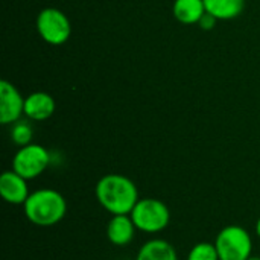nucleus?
Listing matches in <instances>:
<instances>
[{
	"mask_svg": "<svg viewBox=\"0 0 260 260\" xmlns=\"http://www.w3.org/2000/svg\"><path fill=\"white\" fill-rule=\"evenodd\" d=\"M98 203L111 215H129L139 203L136 183L120 174L104 175L94 187Z\"/></svg>",
	"mask_w": 260,
	"mask_h": 260,
	"instance_id": "obj_1",
	"label": "nucleus"
},
{
	"mask_svg": "<svg viewBox=\"0 0 260 260\" xmlns=\"http://www.w3.org/2000/svg\"><path fill=\"white\" fill-rule=\"evenodd\" d=\"M24 216L37 227H53L67 213L66 198L55 189H38L23 204Z\"/></svg>",
	"mask_w": 260,
	"mask_h": 260,
	"instance_id": "obj_2",
	"label": "nucleus"
},
{
	"mask_svg": "<svg viewBox=\"0 0 260 260\" xmlns=\"http://www.w3.org/2000/svg\"><path fill=\"white\" fill-rule=\"evenodd\" d=\"M137 230L155 235L168 229L171 222L169 207L157 198H142L129 213Z\"/></svg>",
	"mask_w": 260,
	"mask_h": 260,
	"instance_id": "obj_3",
	"label": "nucleus"
},
{
	"mask_svg": "<svg viewBox=\"0 0 260 260\" xmlns=\"http://www.w3.org/2000/svg\"><path fill=\"white\" fill-rule=\"evenodd\" d=\"M215 247L219 260H248L251 257L253 239L244 227L227 225L218 233Z\"/></svg>",
	"mask_w": 260,
	"mask_h": 260,
	"instance_id": "obj_4",
	"label": "nucleus"
},
{
	"mask_svg": "<svg viewBox=\"0 0 260 260\" xmlns=\"http://www.w3.org/2000/svg\"><path fill=\"white\" fill-rule=\"evenodd\" d=\"M35 27L41 40L50 46H61L67 43L72 35L69 17L58 8L41 9L37 15Z\"/></svg>",
	"mask_w": 260,
	"mask_h": 260,
	"instance_id": "obj_5",
	"label": "nucleus"
},
{
	"mask_svg": "<svg viewBox=\"0 0 260 260\" xmlns=\"http://www.w3.org/2000/svg\"><path fill=\"white\" fill-rule=\"evenodd\" d=\"M50 165V152L37 143H30L18 148L12 158V171L21 175L24 180H34L40 177Z\"/></svg>",
	"mask_w": 260,
	"mask_h": 260,
	"instance_id": "obj_6",
	"label": "nucleus"
},
{
	"mask_svg": "<svg viewBox=\"0 0 260 260\" xmlns=\"http://www.w3.org/2000/svg\"><path fill=\"white\" fill-rule=\"evenodd\" d=\"M24 114V98L18 88L6 81H0V122L3 125H12Z\"/></svg>",
	"mask_w": 260,
	"mask_h": 260,
	"instance_id": "obj_7",
	"label": "nucleus"
},
{
	"mask_svg": "<svg viewBox=\"0 0 260 260\" xmlns=\"http://www.w3.org/2000/svg\"><path fill=\"white\" fill-rule=\"evenodd\" d=\"M0 195L8 204L23 206L30 195L27 180H24L12 169L3 172L0 177Z\"/></svg>",
	"mask_w": 260,
	"mask_h": 260,
	"instance_id": "obj_8",
	"label": "nucleus"
},
{
	"mask_svg": "<svg viewBox=\"0 0 260 260\" xmlns=\"http://www.w3.org/2000/svg\"><path fill=\"white\" fill-rule=\"evenodd\" d=\"M55 110V99L46 91H34L24 98V116L29 120L44 122L53 116Z\"/></svg>",
	"mask_w": 260,
	"mask_h": 260,
	"instance_id": "obj_9",
	"label": "nucleus"
},
{
	"mask_svg": "<svg viewBox=\"0 0 260 260\" xmlns=\"http://www.w3.org/2000/svg\"><path fill=\"white\" fill-rule=\"evenodd\" d=\"M137 227L131 215H111L107 224V238L116 247H126L133 242Z\"/></svg>",
	"mask_w": 260,
	"mask_h": 260,
	"instance_id": "obj_10",
	"label": "nucleus"
},
{
	"mask_svg": "<svg viewBox=\"0 0 260 260\" xmlns=\"http://www.w3.org/2000/svg\"><path fill=\"white\" fill-rule=\"evenodd\" d=\"M172 14L181 24H198L206 14L204 0H174Z\"/></svg>",
	"mask_w": 260,
	"mask_h": 260,
	"instance_id": "obj_11",
	"label": "nucleus"
},
{
	"mask_svg": "<svg viewBox=\"0 0 260 260\" xmlns=\"http://www.w3.org/2000/svg\"><path fill=\"white\" fill-rule=\"evenodd\" d=\"M136 260H178L177 250L165 239H151L143 244Z\"/></svg>",
	"mask_w": 260,
	"mask_h": 260,
	"instance_id": "obj_12",
	"label": "nucleus"
},
{
	"mask_svg": "<svg viewBox=\"0 0 260 260\" xmlns=\"http://www.w3.org/2000/svg\"><path fill=\"white\" fill-rule=\"evenodd\" d=\"M206 12L212 14L218 21L235 20L245 9V0H204Z\"/></svg>",
	"mask_w": 260,
	"mask_h": 260,
	"instance_id": "obj_13",
	"label": "nucleus"
},
{
	"mask_svg": "<svg viewBox=\"0 0 260 260\" xmlns=\"http://www.w3.org/2000/svg\"><path fill=\"white\" fill-rule=\"evenodd\" d=\"M32 137H34V129L29 125V122L26 120H18L15 123L11 125V140L17 145V146H26L32 143Z\"/></svg>",
	"mask_w": 260,
	"mask_h": 260,
	"instance_id": "obj_14",
	"label": "nucleus"
},
{
	"mask_svg": "<svg viewBox=\"0 0 260 260\" xmlns=\"http://www.w3.org/2000/svg\"><path fill=\"white\" fill-rule=\"evenodd\" d=\"M187 260H219L215 244L200 242L193 245L187 254Z\"/></svg>",
	"mask_w": 260,
	"mask_h": 260,
	"instance_id": "obj_15",
	"label": "nucleus"
},
{
	"mask_svg": "<svg viewBox=\"0 0 260 260\" xmlns=\"http://www.w3.org/2000/svg\"><path fill=\"white\" fill-rule=\"evenodd\" d=\"M216 21H218V18H215L212 14H209V12H206L204 15H203V18L200 20V27L201 29H204V30H210V29H213L215 27V24H216Z\"/></svg>",
	"mask_w": 260,
	"mask_h": 260,
	"instance_id": "obj_16",
	"label": "nucleus"
},
{
	"mask_svg": "<svg viewBox=\"0 0 260 260\" xmlns=\"http://www.w3.org/2000/svg\"><path fill=\"white\" fill-rule=\"evenodd\" d=\"M256 233H257V236L260 238V218L257 219V224H256Z\"/></svg>",
	"mask_w": 260,
	"mask_h": 260,
	"instance_id": "obj_17",
	"label": "nucleus"
},
{
	"mask_svg": "<svg viewBox=\"0 0 260 260\" xmlns=\"http://www.w3.org/2000/svg\"><path fill=\"white\" fill-rule=\"evenodd\" d=\"M248 260H260V257H257V256H256V257H254V256H251Z\"/></svg>",
	"mask_w": 260,
	"mask_h": 260,
	"instance_id": "obj_18",
	"label": "nucleus"
}]
</instances>
